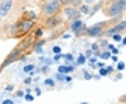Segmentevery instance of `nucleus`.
Instances as JSON below:
<instances>
[{"label":"nucleus","mask_w":126,"mask_h":104,"mask_svg":"<svg viewBox=\"0 0 126 104\" xmlns=\"http://www.w3.org/2000/svg\"><path fill=\"white\" fill-rule=\"evenodd\" d=\"M126 9V0H115L109 9V13L111 16L120 14Z\"/></svg>","instance_id":"f257e3e1"},{"label":"nucleus","mask_w":126,"mask_h":104,"mask_svg":"<svg viewBox=\"0 0 126 104\" xmlns=\"http://www.w3.org/2000/svg\"><path fill=\"white\" fill-rule=\"evenodd\" d=\"M12 6V0H4L0 6V15L6 16Z\"/></svg>","instance_id":"f03ea898"},{"label":"nucleus","mask_w":126,"mask_h":104,"mask_svg":"<svg viewBox=\"0 0 126 104\" xmlns=\"http://www.w3.org/2000/svg\"><path fill=\"white\" fill-rule=\"evenodd\" d=\"M59 3L57 0H53L52 2L46 5V12L48 14H53L56 11V10L58 9Z\"/></svg>","instance_id":"7ed1b4c3"},{"label":"nucleus","mask_w":126,"mask_h":104,"mask_svg":"<svg viewBox=\"0 0 126 104\" xmlns=\"http://www.w3.org/2000/svg\"><path fill=\"white\" fill-rule=\"evenodd\" d=\"M66 15L67 16V17L70 19H76L78 18L80 16L79 12L77 11V9H72V8H67L65 9L64 11Z\"/></svg>","instance_id":"20e7f679"},{"label":"nucleus","mask_w":126,"mask_h":104,"mask_svg":"<svg viewBox=\"0 0 126 104\" xmlns=\"http://www.w3.org/2000/svg\"><path fill=\"white\" fill-rule=\"evenodd\" d=\"M124 29H126V21H123L120 24H118V25L111 28V30H109L107 32V34H113V33L120 32Z\"/></svg>","instance_id":"39448f33"},{"label":"nucleus","mask_w":126,"mask_h":104,"mask_svg":"<svg viewBox=\"0 0 126 104\" xmlns=\"http://www.w3.org/2000/svg\"><path fill=\"white\" fill-rule=\"evenodd\" d=\"M60 21H61V19L59 17L54 16V17H52L48 19V21H47V24L49 27H53L56 26L57 25H58L59 23H60Z\"/></svg>","instance_id":"423d86ee"},{"label":"nucleus","mask_w":126,"mask_h":104,"mask_svg":"<svg viewBox=\"0 0 126 104\" xmlns=\"http://www.w3.org/2000/svg\"><path fill=\"white\" fill-rule=\"evenodd\" d=\"M100 31H101V28L99 27H93L89 29L88 32L90 36H94L98 35Z\"/></svg>","instance_id":"0eeeda50"},{"label":"nucleus","mask_w":126,"mask_h":104,"mask_svg":"<svg viewBox=\"0 0 126 104\" xmlns=\"http://www.w3.org/2000/svg\"><path fill=\"white\" fill-rule=\"evenodd\" d=\"M73 70V68L71 66H63L61 65L58 68V71L61 73H67L69 72H71Z\"/></svg>","instance_id":"6e6552de"},{"label":"nucleus","mask_w":126,"mask_h":104,"mask_svg":"<svg viewBox=\"0 0 126 104\" xmlns=\"http://www.w3.org/2000/svg\"><path fill=\"white\" fill-rule=\"evenodd\" d=\"M33 25V23L31 21H26L23 23V30H25V31H27L29 29H30Z\"/></svg>","instance_id":"1a4fd4ad"},{"label":"nucleus","mask_w":126,"mask_h":104,"mask_svg":"<svg viewBox=\"0 0 126 104\" xmlns=\"http://www.w3.org/2000/svg\"><path fill=\"white\" fill-rule=\"evenodd\" d=\"M81 21H75L74 23L72 24V29L73 30H76L77 29H79V27L81 26Z\"/></svg>","instance_id":"9d476101"},{"label":"nucleus","mask_w":126,"mask_h":104,"mask_svg":"<svg viewBox=\"0 0 126 104\" xmlns=\"http://www.w3.org/2000/svg\"><path fill=\"white\" fill-rule=\"evenodd\" d=\"M81 11L82 13L85 14H88L89 13V8L88 6H86V5H83L82 6L81 8Z\"/></svg>","instance_id":"9b49d317"},{"label":"nucleus","mask_w":126,"mask_h":104,"mask_svg":"<svg viewBox=\"0 0 126 104\" xmlns=\"http://www.w3.org/2000/svg\"><path fill=\"white\" fill-rule=\"evenodd\" d=\"M78 63L79 64H83L86 62V58L83 56V55H80V56L78 59Z\"/></svg>","instance_id":"f8f14e48"},{"label":"nucleus","mask_w":126,"mask_h":104,"mask_svg":"<svg viewBox=\"0 0 126 104\" xmlns=\"http://www.w3.org/2000/svg\"><path fill=\"white\" fill-rule=\"evenodd\" d=\"M33 68H34V65H26L25 68H24V71L25 72H30V71H31L32 70H33Z\"/></svg>","instance_id":"ddd939ff"},{"label":"nucleus","mask_w":126,"mask_h":104,"mask_svg":"<svg viewBox=\"0 0 126 104\" xmlns=\"http://www.w3.org/2000/svg\"><path fill=\"white\" fill-rule=\"evenodd\" d=\"M45 84H48V85H50V86H53L55 85L53 81L52 80H50V79H47V80H46Z\"/></svg>","instance_id":"4468645a"},{"label":"nucleus","mask_w":126,"mask_h":104,"mask_svg":"<svg viewBox=\"0 0 126 104\" xmlns=\"http://www.w3.org/2000/svg\"><path fill=\"white\" fill-rule=\"evenodd\" d=\"M53 52H54L55 54H59L60 53V51H61V49L59 47V46H55L53 47Z\"/></svg>","instance_id":"2eb2a0df"},{"label":"nucleus","mask_w":126,"mask_h":104,"mask_svg":"<svg viewBox=\"0 0 126 104\" xmlns=\"http://www.w3.org/2000/svg\"><path fill=\"white\" fill-rule=\"evenodd\" d=\"M111 54L109 52H104L103 54L102 55V59H107L110 57Z\"/></svg>","instance_id":"dca6fc26"},{"label":"nucleus","mask_w":126,"mask_h":104,"mask_svg":"<svg viewBox=\"0 0 126 104\" xmlns=\"http://www.w3.org/2000/svg\"><path fill=\"white\" fill-rule=\"evenodd\" d=\"M25 100L27 101H32L34 100V97L32 95H30V94H29L25 96Z\"/></svg>","instance_id":"f3484780"},{"label":"nucleus","mask_w":126,"mask_h":104,"mask_svg":"<svg viewBox=\"0 0 126 104\" xmlns=\"http://www.w3.org/2000/svg\"><path fill=\"white\" fill-rule=\"evenodd\" d=\"M99 74H100L101 75H102V76H105V75H107V70L106 69L102 68V69H100V70H99Z\"/></svg>","instance_id":"a211bd4d"},{"label":"nucleus","mask_w":126,"mask_h":104,"mask_svg":"<svg viewBox=\"0 0 126 104\" xmlns=\"http://www.w3.org/2000/svg\"><path fill=\"white\" fill-rule=\"evenodd\" d=\"M124 68H125V64L123 63V62H120L118 64V69L119 70H123Z\"/></svg>","instance_id":"6ab92c4d"},{"label":"nucleus","mask_w":126,"mask_h":104,"mask_svg":"<svg viewBox=\"0 0 126 104\" xmlns=\"http://www.w3.org/2000/svg\"><path fill=\"white\" fill-rule=\"evenodd\" d=\"M56 77H57V79L58 80H59L60 81H63L66 77H64L63 75H61V74H59V75H57V76H56Z\"/></svg>","instance_id":"aec40b11"},{"label":"nucleus","mask_w":126,"mask_h":104,"mask_svg":"<svg viewBox=\"0 0 126 104\" xmlns=\"http://www.w3.org/2000/svg\"><path fill=\"white\" fill-rule=\"evenodd\" d=\"M84 77L87 80H90V79L92 78V76L88 72H85V73H84Z\"/></svg>","instance_id":"412c9836"},{"label":"nucleus","mask_w":126,"mask_h":104,"mask_svg":"<svg viewBox=\"0 0 126 104\" xmlns=\"http://www.w3.org/2000/svg\"><path fill=\"white\" fill-rule=\"evenodd\" d=\"M113 38L114 40L117 41V42H119V41H121V37L120 36V35H113Z\"/></svg>","instance_id":"4be33fe9"},{"label":"nucleus","mask_w":126,"mask_h":104,"mask_svg":"<svg viewBox=\"0 0 126 104\" xmlns=\"http://www.w3.org/2000/svg\"><path fill=\"white\" fill-rule=\"evenodd\" d=\"M3 104H14V101H12L11 100H5L4 101H3Z\"/></svg>","instance_id":"5701e85b"},{"label":"nucleus","mask_w":126,"mask_h":104,"mask_svg":"<svg viewBox=\"0 0 126 104\" xmlns=\"http://www.w3.org/2000/svg\"><path fill=\"white\" fill-rule=\"evenodd\" d=\"M36 35H37V36H41V35H42V31H41V30H40V29H38V30L36 31Z\"/></svg>","instance_id":"b1692460"},{"label":"nucleus","mask_w":126,"mask_h":104,"mask_svg":"<svg viewBox=\"0 0 126 104\" xmlns=\"http://www.w3.org/2000/svg\"><path fill=\"white\" fill-rule=\"evenodd\" d=\"M71 0H60V1L62 2V4H67Z\"/></svg>","instance_id":"393cba45"},{"label":"nucleus","mask_w":126,"mask_h":104,"mask_svg":"<svg viewBox=\"0 0 126 104\" xmlns=\"http://www.w3.org/2000/svg\"><path fill=\"white\" fill-rule=\"evenodd\" d=\"M36 51L37 52V54H40L42 52V49H41V46H38L37 48H36Z\"/></svg>","instance_id":"a878e982"},{"label":"nucleus","mask_w":126,"mask_h":104,"mask_svg":"<svg viewBox=\"0 0 126 104\" xmlns=\"http://www.w3.org/2000/svg\"><path fill=\"white\" fill-rule=\"evenodd\" d=\"M30 82H31V78H30V77H28V78H27V79L25 80V83L27 84H30Z\"/></svg>","instance_id":"bb28decb"},{"label":"nucleus","mask_w":126,"mask_h":104,"mask_svg":"<svg viewBox=\"0 0 126 104\" xmlns=\"http://www.w3.org/2000/svg\"><path fill=\"white\" fill-rule=\"evenodd\" d=\"M66 57H67V59L68 60H70V61H72V59H73V57H72V56L71 54H67L66 56Z\"/></svg>","instance_id":"cd10ccee"},{"label":"nucleus","mask_w":126,"mask_h":104,"mask_svg":"<svg viewBox=\"0 0 126 104\" xmlns=\"http://www.w3.org/2000/svg\"><path fill=\"white\" fill-rule=\"evenodd\" d=\"M60 55H58V56H55L54 59L55 61H58V60L60 59Z\"/></svg>","instance_id":"c85d7f7f"},{"label":"nucleus","mask_w":126,"mask_h":104,"mask_svg":"<svg viewBox=\"0 0 126 104\" xmlns=\"http://www.w3.org/2000/svg\"><path fill=\"white\" fill-rule=\"evenodd\" d=\"M36 91H37V95H38V96L40 95V94H41V91L39 90V88H36Z\"/></svg>","instance_id":"c756f323"},{"label":"nucleus","mask_w":126,"mask_h":104,"mask_svg":"<svg viewBox=\"0 0 126 104\" xmlns=\"http://www.w3.org/2000/svg\"><path fill=\"white\" fill-rule=\"evenodd\" d=\"M113 54H118V49H113Z\"/></svg>","instance_id":"7c9ffc66"},{"label":"nucleus","mask_w":126,"mask_h":104,"mask_svg":"<svg viewBox=\"0 0 126 104\" xmlns=\"http://www.w3.org/2000/svg\"><path fill=\"white\" fill-rule=\"evenodd\" d=\"M93 49L94 50H95V49H97V46L96 45V44H93Z\"/></svg>","instance_id":"2f4dec72"},{"label":"nucleus","mask_w":126,"mask_h":104,"mask_svg":"<svg viewBox=\"0 0 126 104\" xmlns=\"http://www.w3.org/2000/svg\"><path fill=\"white\" fill-rule=\"evenodd\" d=\"M66 80H67V82H70L71 80H72V78L70 77H66Z\"/></svg>","instance_id":"473e14b6"},{"label":"nucleus","mask_w":126,"mask_h":104,"mask_svg":"<svg viewBox=\"0 0 126 104\" xmlns=\"http://www.w3.org/2000/svg\"><path fill=\"white\" fill-rule=\"evenodd\" d=\"M14 89V86H11V87H10V88H9V87H7V88H6V90H11V89Z\"/></svg>","instance_id":"72a5a7b5"},{"label":"nucleus","mask_w":126,"mask_h":104,"mask_svg":"<svg viewBox=\"0 0 126 104\" xmlns=\"http://www.w3.org/2000/svg\"><path fill=\"white\" fill-rule=\"evenodd\" d=\"M113 61H117V57H116V56H113L112 58Z\"/></svg>","instance_id":"f704fd0d"},{"label":"nucleus","mask_w":126,"mask_h":104,"mask_svg":"<svg viewBox=\"0 0 126 104\" xmlns=\"http://www.w3.org/2000/svg\"><path fill=\"white\" fill-rule=\"evenodd\" d=\"M109 49H113L114 48V46H113L112 44H110V45H109Z\"/></svg>","instance_id":"c9c22d12"},{"label":"nucleus","mask_w":126,"mask_h":104,"mask_svg":"<svg viewBox=\"0 0 126 104\" xmlns=\"http://www.w3.org/2000/svg\"><path fill=\"white\" fill-rule=\"evenodd\" d=\"M85 1H86L87 3H88V4H89V3H91L93 0H85Z\"/></svg>","instance_id":"e433bc0d"},{"label":"nucleus","mask_w":126,"mask_h":104,"mask_svg":"<svg viewBox=\"0 0 126 104\" xmlns=\"http://www.w3.org/2000/svg\"><path fill=\"white\" fill-rule=\"evenodd\" d=\"M23 94V93L22 92V91H19L18 93V96H22Z\"/></svg>","instance_id":"4c0bfd02"},{"label":"nucleus","mask_w":126,"mask_h":104,"mask_svg":"<svg viewBox=\"0 0 126 104\" xmlns=\"http://www.w3.org/2000/svg\"><path fill=\"white\" fill-rule=\"evenodd\" d=\"M68 37H69V38L71 37V35H64V38H68Z\"/></svg>","instance_id":"58836bf2"},{"label":"nucleus","mask_w":126,"mask_h":104,"mask_svg":"<svg viewBox=\"0 0 126 104\" xmlns=\"http://www.w3.org/2000/svg\"><path fill=\"white\" fill-rule=\"evenodd\" d=\"M123 44L126 45V37L124 39V40H123Z\"/></svg>","instance_id":"ea45409f"},{"label":"nucleus","mask_w":126,"mask_h":104,"mask_svg":"<svg viewBox=\"0 0 126 104\" xmlns=\"http://www.w3.org/2000/svg\"><path fill=\"white\" fill-rule=\"evenodd\" d=\"M95 61H96V59H94V58L93 59H90V61H92V62H94Z\"/></svg>","instance_id":"a19ab883"},{"label":"nucleus","mask_w":126,"mask_h":104,"mask_svg":"<svg viewBox=\"0 0 126 104\" xmlns=\"http://www.w3.org/2000/svg\"></svg>","instance_id":"79ce46f5"}]
</instances>
